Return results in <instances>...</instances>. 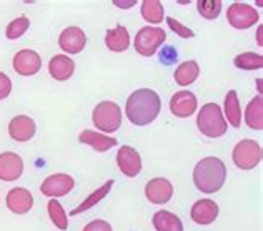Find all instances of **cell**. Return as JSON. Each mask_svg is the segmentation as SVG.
I'll list each match as a JSON object with an SVG mask.
<instances>
[{
  "label": "cell",
  "mask_w": 263,
  "mask_h": 231,
  "mask_svg": "<svg viewBox=\"0 0 263 231\" xmlns=\"http://www.w3.org/2000/svg\"><path fill=\"white\" fill-rule=\"evenodd\" d=\"M162 100L157 92L150 88H140L135 90L134 93L128 97L125 111L128 120L137 125V127H145L155 120L160 113Z\"/></svg>",
  "instance_id": "6da1fadb"
},
{
  "label": "cell",
  "mask_w": 263,
  "mask_h": 231,
  "mask_svg": "<svg viewBox=\"0 0 263 231\" xmlns=\"http://www.w3.org/2000/svg\"><path fill=\"white\" fill-rule=\"evenodd\" d=\"M227 180V166L217 157H206L195 165L193 183L203 193H217Z\"/></svg>",
  "instance_id": "7a4b0ae2"
},
{
  "label": "cell",
  "mask_w": 263,
  "mask_h": 231,
  "mask_svg": "<svg viewBox=\"0 0 263 231\" xmlns=\"http://www.w3.org/2000/svg\"><path fill=\"white\" fill-rule=\"evenodd\" d=\"M198 130L209 138H218L227 133V122L218 103H206L197 115Z\"/></svg>",
  "instance_id": "3957f363"
},
{
  "label": "cell",
  "mask_w": 263,
  "mask_h": 231,
  "mask_svg": "<svg viewBox=\"0 0 263 231\" xmlns=\"http://www.w3.org/2000/svg\"><path fill=\"white\" fill-rule=\"evenodd\" d=\"M93 125L105 133H114L122 125V110L114 102H100L93 108Z\"/></svg>",
  "instance_id": "277c9868"
},
{
  "label": "cell",
  "mask_w": 263,
  "mask_h": 231,
  "mask_svg": "<svg viewBox=\"0 0 263 231\" xmlns=\"http://www.w3.org/2000/svg\"><path fill=\"white\" fill-rule=\"evenodd\" d=\"M232 158L240 170H253L261 162V146L255 140H241L233 148Z\"/></svg>",
  "instance_id": "5b68a950"
},
{
  "label": "cell",
  "mask_w": 263,
  "mask_h": 231,
  "mask_svg": "<svg viewBox=\"0 0 263 231\" xmlns=\"http://www.w3.org/2000/svg\"><path fill=\"white\" fill-rule=\"evenodd\" d=\"M167 33L158 27H142L135 37V50L142 57H152L162 47Z\"/></svg>",
  "instance_id": "8992f818"
},
{
  "label": "cell",
  "mask_w": 263,
  "mask_h": 231,
  "mask_svg": "<svg viewBox=\"0 0 263 231\" xmlns=\"http://www.w3.org/2000/svg\"><path fill=\"white\" fill-rule=\"evenodd\" d=\"M227 20H228V24L233 27V29L245 30V29H250V27H253L255 24H257L260 20V15L252 5L235 2V4H232L230 7H228Z\"/></svg>",
  "instance_id": "52a82bcc"
},
{
  "label": "cell",
  "mask_w": 263,
  "mask_h": 231,
  "mask_svg": "<svg viewBox=\"0 0 263 231\" xmlns=\"http://www.w3.org/2000/svg\"><path fill=\"white\" fill-rule=\"evenodd\" d=\"M75 186V181L70 175L67 173H55L47 177L45 181L40 186V191L45 197L57 198V197H65L72 191V188Z\"/></svg>",
  "instance_id": "ba28073f"
},
{
  "label": "cell",
  "mask_w": 263,
  "mask_h": 231,
  "mask_svg": "<svg viewBox=\"0 0 263 231\" xmlns=\"http://www.w3.org/2000/svg\"><path fill=\"white\" fill-rule=\"evenodd\" d=\"M117 165L120 171L128 178H135L142 171V157L135 148L128 145H123L117 153Z\"/></svg>",
  "instance_id": "9c48e42d"
},
{
  "label": "cell",
  "mask_w": 263,
  "mask_h": 231,
  "mask_svg": "<svg viewBox=\"0 0 263 231\" xmlns=\"http://www.w3.org/2000/svg\"><path fill=\"white\" fill-rule=\"evenodd\" d=\"M87 44V35L80 27H67L65 30H62L59 37V45L64 52L70 55H77L85 48Z\"/></svg>",
  "instance_id": "30bf717a"
},
{
  "label": "cell",
  "mask_w": 263,
  "mask_h": 231,
  "mask_svg": "<svg viewBox=\"0 0 263 231\" xmlns=\"http://www.w3.org/2000/svg\"><path fill=\"white\" fill-rule=\"evenodd\" d=\"M42 68V59L33 50H20L13 57V70L22 76H32Z\"/></svg>",
  "instance_id": "8fae6325"
},
{
  "label": "cell",
  "mask_w": 263,
  "mask_h": 231,
  "mask_svg": "<svg viewBox=\"0 0 263 231\" xmlns=\"http://www.w3.org/2000/svg\"><path fill=\"white\" fill-rule=\"evenodd\" d=\"M145 197L154 205H165L174 197V186L167 178H154L145 186Z\"/></svg>",
  "instance_id": "7c38bea8"
},
{
  "label": "cell",
  "mask_w": 263,
  "mask_h": 231,
  "mask_svg": "<svg viewBox=\"0 0 263 231\" xmlns=\"http://www.w3.org/2000/svg\"><path fill=\"white\" fill-rule=\"evenodd\" d=\"M197 105H198L197 97L192 92H189V90L177 92L170 99V110L178 118H189L190 115H193L197 110Z\"/></svg>",
  "instance_id": "4fadbf2b"
},
{
  "label": "cell",
  "mask_w": 263,
  "mask_h": 231,
  "mask_svg": "<svg viewBox=\"0 0 263 231\" xmlns=\"http://www.w3.org/2000/svg\"><path fill=\"white\" fill-rule=\"evenodd\" d=\"M24 173V160L20 155L12 151H5L0 155V180L15 181Z\"/></svg>",
  "instance_id": "5bb4252c"
},
{
  "label": "cell",
  "mask_w": 263,
  "mask_h": 231,
  "mask_svg": "<svg viewBox=\"0 0 263 231\" xmlns=\"http://www.w3.org/2000/svg\"><path fill=\"white\" fill-rule=\"evenodd\" d=\"M5 203H7V208H9L12 213L25 215V213H29L33 206V197L25 188H12V190L7 193Z\"/></svg>",
  "instance_id": "9a60e30c"
},
{
  "label": "cell",
  "mask_w": 263,
  "mask_h": 231,
  "mask_svg": "<svg viewBox=\"0 0 263 231\" xmlns=\"http://www.w3.org/2000/svg\"><path fill=\"white\" fill-rule=\"evenodd\" d=\"M35 122L27 115H18L9 123V135L15 142H29L35 135Z\"/></svg>",
  "instance_id": "2e32d148"
},
{
  "label": "cell",
  "mask_w": 263,
  "mask_h": 231,
  "mask_svg": "<svg viewBox=\"0 0 263 231\" xmlns=\"http://www.w3.org/2000/svg\"><path fill=\"white\" fill-rule=\"evenodd\" d=\"M190 216L197 225H212L218 216V205L209 198L198 200L195 205L192 206Z\"/></svg>",
  "instance_id": "e0dca14e"
},
{
  "label": "cell",
  "mask_w": 263,
  "mask_h": 231,
  "mask_svg": "<svg viewBox=\"0 0 263 231\" xmlns=\"http://www.w3.org/2000/svg\"><path fill=\"white\" fill-rule=\"evenodd\" d=\"M48 72H50L52 79L59 82H65L73 75L75 64L67 55H53L50 62H48Z\"/></svg>",
  "instance_id": "ac0fdd59"
},
{
  "label": "cell",
  "mask_w": 263,
  "mask_h": 231,
  "mask_svg": "<svg viewBox=\"0 0 263 231\" xmlns=\"http://www.w3.org/2000/svg\"><path fill=\"white\" fill-rule=\"evenodd\" d=\"M80 143H85V145H90L95 151H107L110 148H114L117 146V138H110V137H105L102 135V133H95L92 130H84L80 133Z\"/></svg>",
  "instance_id": "d6986e66"
},
{
  "label": "cell",
  "mask_w": 263,
  "mask_h": 231,
  "mask_svg": "<svg viewBox=\"0 0 263 231\" xmlns=\"http://www.w3.org/2000/svg\"><path fill=\"white\" fill-rule=\"evenodd\" d=\"M105 45L112 52H125L130 47V35L125 27L117 25L115 29L108 30L105 35Z\"/></svg>",
  "instance_id": "ffe728a7"
},
{
  "label": "cell",
  "mask_w": 263,
  "mask_h": 231,
  "mask_svg": "<svg viewBox=\"0 0 263 231\" xmlns=\"http://www.w3.org/2000/svg\"><path fill=\"white\" fill-rule=\"evenodd\" d=\"M152 223H154V228L157 231H183L182 220L175 213H170L167 209L157 211L152 218Z\"/></svg>",
  "instance_id": "44dd1931"
},
{
  "label": "cell",
  "mask_w": 263,
  "mask_h": 231,
  "mask_svg": "<svg viewBox=\"0 0 263 231\" xmlns=\"http://www.w3.org/2000/svg\"><path fill=\"white\" fill-rule=\"evenodd\" d=\"M198 75H200V67L195 60H189V62L180 64L174 73L177 85H180V87L192 85V83L198 79Z\"/></svg>",
  "instance_id": "7402d4cb"
},
{
  "label": "cell",
  "mask_w": 263,
  "mask_h": 231,
  "mask_svg": "<svg viewBox=\"0 0 263 231\" xmlns=\"http://www.w3.org/2000/svg\"><path fill=\"white\" fill-rule=\"evenodd\" d=\"M245 122L252 130H261L263 128V99L261 95H257L248 103L245 110Z\"/></svg>",
  "instance_id": "603a6c76"
},
{
  "label": "cell",
  "mask_w": 263,
  "mask_h": 231,
  "mask_svg": "<svg viewBox=\"0 0 263 231\" xmlns=\"http://www.w3.org/2000/svg\"><path fill=\"white\" fill-rule=\"evenodd\" d=\"M225 115L228 118V123L233 128H240L241 125V108H240V100L235 90H230L225 97Z\"/></svg>",
  "instance_id": "cb8c5ba5"
},
{
  "label": "cell",
  "mask_w": 263,
  "mask_h": 231,
  "mask_svg": "<svg viewBox=\"0 0 263 231\" xmlns=\"http://www.w3.org/2000/svg\"><path fill=\"white\" fill-rule=\"evenodd\" d=\"M112 185H114V181H112V180H108L105 185L100 186L99 190H95L87 200L82 201L77 208L72 209V211H70V216H75V215H79V213H84V211H87V209L93 208L95 205H99V203L108 195V191H110V188H112Z\"/></svg>",
  "instance_id": "d4e9b609"
},
{
  "label": "cell",
  "mask_w": 263,
  "mask_h": 231,
  "mask_svg": "<svg viewBox=\"0 0 263 231\" xmlns=\"http://www.w3.org/2000/svg\"><path fill=\"white\" fill-rule=\"evenodd\" d=\"M142 17L150 24H162L163 20V5L158 0H143L142 2Z\"/></svg>",
  "instance_id": "484cf974"
},
{
  "label": "cell",
  "mask_w": 263,
  "mask_h": 231,
  "mask_svg": "<svg viewBox=\"0 0 263 231\" xmlns=\"http://www.w3.org/2000/svg\"><path fill=\"white\" fill-rule=\"evenodd\" d=\"M233 64L240 70H258L263 67V57L253 52H245L235 57Z\"/></svg>",
  "instance_id": "4316f807"
},
{
  "label": "cell",
  "mask_w": 263,
  "mask_h": 231,
  "mask_svg": "<svg viewBox=\"0 0 263 231\" xmlns=\"http://www.w3.org/2000/svg\"><path fill=\"white\" fill-rule=\"evenodd\" d=\"M47 209H48V216H50L53 225L59 229L65 231L68 228V218H67V215L60 203L57 200H50L47 203Z\"/></svg>",
  "instance_id": "83f0119b"
},
{
  "label": "cell",
  "mask_w": 263,
  "mask_h": 231,
  "mask_svg": "<svg viewBox=\"0 0 263 231\" xmlns=\"http://www.w3.org/2000/svg\"><path fill=\"white\" fill-rule=\"evenodd\" d=\"M29 27H30V20L27 18V17H18L15 20H12V22L7 25V29H5V37L9 38V40H15V38H20L22 35L29 30Z\"/></svg>",
  "instance_id": "f1b7e54d"
},
{
  "label": "cell",
  "mask_w": 263,
  "mask_h": 231,
  "mask_svg": "<svg viewBox=\"0 0 263 231\" xmlns=\"http://www.w3.org/2000/svg\"><path fill=\"white\" fill-rule=\"evenodd\" d=\"M198 13L206 20H215L221 12L220 0H198L197 2Z\"/></svg>",
  "instance_id": "f546056e"
},
{
  "label": "cell",
  "mask_w": 263,
  "mask_h": 231,
  "mask_svg": "<svg viewBox=\"0 0 263 231\" xmlns=\"http://www.w3.org/2000/svg\"><path fill=\"white\" fill-rule=\"evenodd\" d=\"M167 24H168V27L172 30H174L178 37H182V38H193L195 37V32L193 30H190L189 27H185V25H182L178 22V20H175V18H167Z\"/></svg>",
  "instance_id": "4dcf8cb0"
},
{
  "label": "cell",
  "mask_w": 263,
  "mask_h": 231,
  "mask_svg": "<svg viewBox=\"0 0 263 231\" xmlns=\"http://www.w3.org/2000/svg\"><path fill=\"white\" fill-rule=\"evenodd\" d=\"M10 92H12V80L9 79V75L0 72V100L7 99Z\"/></svg>",
  "instance_id": "1f68e13d"
},
{
  "label": "cell",
  "mask_w": 263,
  "mask_h": 231,
  "mask_svg": "<svg viewBox=\"0 0 263 231\" xmlns=\"http://www.w3.org/2000/svg\"><path fill=\"white\" fill-rule=\"evenodd\" d=\"M84 231H112V226L103 220H95V221H90L84 228Z\"/></svg>",
  "instance_id": "d6a6232c"
},
{
  "label": "cell",
  "mask_w": 263,
  "mask_h": 231,
  "mask_svg": "<svg viewBox=\"0 0 263 231\" xmlns=\"http://www.w3.org/2000/svg\"><path fill=\"white\" fill-rule=\"evenodd\" d=\"M117 7H120V9H130L132 5H135L134 0H130V2H114Z\"/></svg>",
  "instance_id": "836d02e7"
},
{
  "label": "cell",
  "mask_w": 263,
  "mask_h": 231,
  "mask_svg": "<svg viewBox=\"0 0 263 231\" xmlns=\"http://www.w3.org/2000/svg\"><path fill=\"white\" fill-rule=\"evenodd\" d=\"M261 30H263V27L260 25V27H258V45H260V47H261Z\"/></svg>",
  "instance_id": "e575fe53"
}]
</instances>
